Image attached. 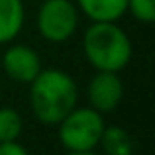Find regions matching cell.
I'll use <instances>...</instances> for the list:
<instances>
[{"label":"cell","mask_w":155,"mask_h":155,"mask_svg":"<svg viewBox=\"0 0 155 155\" xmlns=\"http://www.w3.org/2000/svg\"><path fill=\"white\" fill-rule=\"evenodd\" d=\"M26 20L22 0H0V45L10 43L20 35Z\"/></svg>","instance_id":"52a82bcc"},{"label":"cell","mask_w":155,"mask_h":155,"mask_svg":"<svg viewBox=\"0 0 155 155\" xmlns=\"http://www.w3.org/2000/svg\"><path fill=\"white\" fill-rule=\"evenodd\" d=\"M59 141L67 151H91L98 147L106 124L98 110L91 106H75L57 124Z\"/></svg>","instance_id":"3957f363"},{"label":"cell","mask_w":155,"mask_h":155,"mask_svg":"<svg viewBox=\"0 0 155 155\" xmlns=\"http://www.w3.org/2000/svg\"><path fill=\"white\" fill-rule=\"evenodd\" d=\"M2 69L8 79L16 81V83L30 84L43 67H41V57L35 49H31L30 45L14 43L4 51Z\"/></svg>","instance_id":"8992f818"},{"label":"cell","mask_w":155,"mask_h":155,"mask_svg":"<svg viewBox=\"0 0 155 155\" xmlns=\"http://www.w3.org/2000/svg\"><path fill=\"white\" fill-rule=\"evenodd\" d=\"M83 51L96 71L120 73L132 61V41L116 22H92L83 35Z\"/></svg>","instance_id":"7a4b0ae2"},{"label":"cell","mask_w":155,"mask_h":155,"mask_svg":"<svg viewBox=\"0 0 155 155\" xmlns=\"http://www.w3.org/2000/svg\"><path fill=\"white\" fill-rule=\"evenodd\" d=\"M67 155H98V153H94V149H91V151H69Z\"/></svg>","instance_id":"4fadbf2b"},{"label":"cell","mask_w":155,"mask_h":155,"mask_svg":"<svg viewBox=\"0 0 155 155\" xmlns=\"http://www.w3.org/2000/svg\"><path fill=\"white\" fill-rule=\"evenodd\" d=\"M98 145H102L106 155H134V140L124 128L106 126Z\"/></svg>","instance_id":"9c48e42d"},{"label":"cell","mask_w":155,"mask_h":155,"mask_svg":"<svg viewBox=\"0 0 155 155\" xmlns=\"http://www.w3.org/2000/svg\"><path fill=\"white\" fill-rule=\"evenodd\" d=\"M126 12L143 24H151L155 20V0H128Z\"/></svg>","instance_id":"8fae6325"},{"label":"cell","mask_w":155,"mask_h":155,"mask_svg":"<svg viewBox=\"0 0 155 155\" xmlns=\"http://www.w3.org/2000/svg\"><path fill=\"white\" fill-rule=\"evenodd\" d=\"M0 155H30V153L16 140V141H0Z\"/></svg>","instance_id":"7c38bea8"},{"label":"cell","mask_w":155,"mask_h":155,"mask_svg":"<svg viewBox=\"0 0 155 155\" xmlns=\"http://www.w3.org/2000/svg\"><path fill=\"white\" fill-rule=\"evenodd\" d=\"M24 122L18 110L0 108V141H16L22 134Z\"/></svg>","instance_id":"30bf717a"},{"label":"cell","mask_w":155,"mask_h":155,"mask_svg":"<svg viewBox=\"0 0 155 155\" xmlns=\"http://www.w3.org/2000/svg\"><path fill=\"white\" fill-rule=\"evenodd\" d=\"M87 96L91 108L98 110L100 114L114 112L124 98V83L118 73L96 71L87 87Z\"/></svg>","instance_id":"5b68a950"},{"label":"cell","mask_w":155,"mask_h":155,"mask_svg":"<svg viewBox=\"0 0 155 155\" xmlns=\"http://www.w3.org/2000/svg\"><path fill=\"white\" fill-rule=\"evenodd\" d=\"M128 0H77V8L91 22H118L126 14Z\"/></svg>","instance_id":"ba28073f"},{"label":"cell","mask_w":155,"mask_h":155,"mask_svg":"<svg viewBox=\"0 0 155 155\" xmlns=\"http://www.w3.org/2000/svg\"><path fill=\"white\" fill-rule=\"evenodd\" d=\"M79 100V88L69 73L41 69L30 83V104L34 116L45 126H57Z\"/></svg>","instance_id":"6da1fadb"},{"label":"cell","mask_w":155,"mask_h":155,"mask_svg":"<svg viewBox=\"0 0 155 155\" xmlns=\"http://www.w3.org/2000/svg\"><path fill=\"white\" fill-rule=\"evenodd\" d=\"M35 26L49 43H63L79 28V8L73 0H45L38 10Z\"/></svg>","instance_id":"277c9868"}]
</instances>
